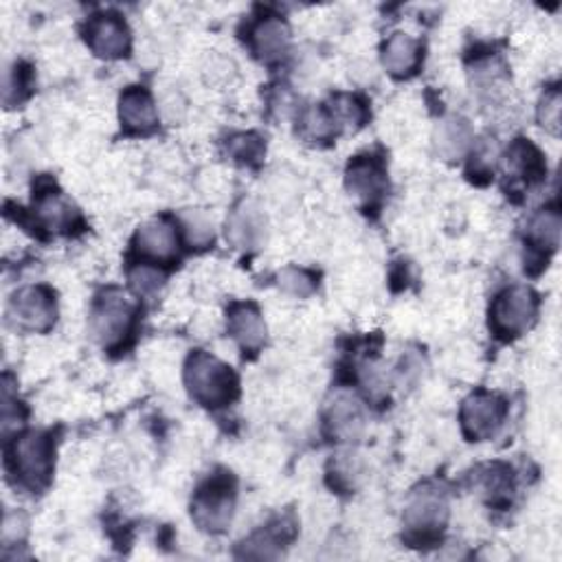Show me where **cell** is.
<instances>
[{"label":"cell","instance_id":"d4e9b609","mask_svg":"<svg viewBox=\"0 0 562 562\" xmlns=\"http://www.w3.org/2000/svg\"><path fill=\"white\" fill-rule=\"evenodd\" d=\"M560 108H562L560 106V90L558 88L545 90V95H542L540 106H538V122L551 135L560 132Z\"/></svg>","mask_w":562,"mask_h":562},{"label":"cell","instance_id":"30bf717a","mask_svg":"<svg viewBox=\"0 0 562 562\" xmlns=\"http://www.w3.org/2000/svg\"><path fill=\"white\" fill-rule=\"evenodd\" d=\"M347 190L367 207L379 205L387 190V167L381 156L365 154L349 161L345 171Z\"/></svg>","mask_w":562,"mask_h":562},{"label":"cell","instance_id":"8992f818","mask_svg":"<svg viewBox=\"0 0 562 562\" xmlns=\"http://www.w3.org/2000/svg\"><path fill=\"white\" fill-rule=\"evenodd\" d=\"M448 521V499L437 486H422L411 493L405 508V525L413 540H429L439 536Z\"/></svg>","mask_w":562,"mask_h":562},{"label":"cell","instance_id":"4fadbf2b","mask_svg":"<svg viewBox=\"0 0 562 562\" xmlns=\"http://www.w3.org/2000/svg\"><path fill=\"white\" fill-rule=\"evenodd\" d=\"M291 29L284 18L261 16L251 29V49L264 62H274L289 51Z\"/></svg>","mask_w":562,"mask_h":562},{"label":"cell","instance_id":"5b68a950","mask_svg":"<svg viewBox=\"0 0 562 562\" xmlns=\"http://www.w3.org/2000/svg\"><path fill=\"white\" fill-rule=\"evenodd\" d=\"M135 317V306L126 302V297L119 291L113 289L98 297L95 308H92L90 328L106 349H117L132 334Z\"/></svg>","mask_w":562,"mask_h":562},{"label":"cell","instance_id":"603a6c76","mask_svg":"<svg viewBox=\"0 0 562 562\" xmlns=\"http://www.w3.org/2000/svg\"><path fill=\"white\" fill-rule=\"evenodd\" d=\"M229 148V154L233 156V161L242 163V165H255L259 163V158L264 156L266 152V145L264 141L255 135V132H240V135H233L227 143Z\"/></svg>","mask_w":562,"mask_h":562},{"label":"cell","instance_id":"3957f363","mask_svg":"<svg viewBox=\"0 0 562 562\" xmlns=\"http://www.w3.org/2000/svg\"><path fill=\"white\" fill-rule=\"evenodd\" d=\"M235 508V482L229 473L216 475L205 482L192 501L194 523L212 534H220L229 527Z\"/></svg>","mask_w":562,"mask_h":562},{"label":"cell","instance_id":"44dd1931","mask_svg":"<svg viewBox=\"0 0 562 562\" xmlns=\"http://www.w3.org/2000/svg\"><path fill=\"white\" fill-rule=\"evenodd\" d=\"M473 141V130H471V124H468L465 119L461 117H450V119H444L437 130H435V145H437V152L452 161V158H459L468 145H471Z\"/></svg>","mask_w":562,"mask_h":562},{"label":"cell","instance_id":"e0dca14e","mask_svg":"<svg viewBox=\"0 0 562 562\" xmlns=\"http://www.w3.org/2000/svg\"><path fill=\"white\" fill-rule=\"evenodd\" d=\"M264 233H266V218L264 214L251 205V203H242L227 222V240L235 246V248H255L264 242Z\"/></svg>","mask_w":562,"mask_h":562},{"label":"cell","instance_id":"6da1fadb","mask_svg":"<svg viewBox=\"0 0 562 562\" xmlns=\"http://www.w3.org/2000/svg\"><path fill=\"white\" fill-rule=\"evenodd\" d=\"M184 385L190 396L207 409L227 407L240 394L235 371L203 349H196L187 358Z\"/></svg>","mask_w":562,"mask_h":562},{"label":"cell","instance_id":"2e32d148","mask_svg":"<svg viewBox=\"0 0 562 562\" xmlns=\"http://www.w3.org/2000/svg\"><path fill=\"white\" fill-rule=\"evenodd\" d=\"M36 205V220L51 231H73L79 225V212L62 196V192H55L53 187H47L44 192L38 194L34 201Z\"/></svg>","mask_w":562,"mask_h":562},{"label":"cell","instance_id":"ffe728a7","mask_svg":"<svg viewBox=\"0 0 562 562\" xmlns=\"http://www.w3.org/2000/svg\"><path fill=\"white\" fill-rule=\"evenodd\" d=\"M560 229H562V218L555 205L542 207L529 218L527 225V242L532 244L534 251L538 253H553L560 244Z\"/></svg>","mask_w":562,"mask_h":562},{"label":"cell","instance_id":"9c48e42d","mask_svg":"<svg viewBox=\"0 0 562 562\" xmlns=\"http://www.w3.org/2000/svg\"><path fill=\"white\" fill-rule=\"evenodd\" d=\"M84 38L92 53L106 60L126 58L132 44L126 21L115 12H102L90 16L84 29Z\"/></svg>","mask_w":562,"mask_h":562},{"label":"cell","instance_id":"d6986e66","mask_svg":"<svg viewBox=\"0 0 562 562\" xmlns=\"http://www.w3.org/2000/svg\"><path fill=\"white\" fill-rule=\"evenodd\" d=\"M330 435L339 442H352L362 431V411L354 396H339L328 409Z\"/></svg>","mask_w":562,"mask_h":562},{"label":"cell","instance_id":"ac0fdd59","mask_svg":"<svg viewBox=\"0 0 562 562\" xmlns=\"http://www.w3.org/2000/svg\"><path fill=\"white\" fill-rule=\"evenodd\" d=\"M293 523L289 519H279L277 523L264 527L261 532H255L248 540L242 542L244 558H279L281 549L289 540H293Z\"/></svg>","mask_w":562,"mask_h":562},{"label":"cell","instance_id":"7402d4cb","mask_svg":"<svg viewBox=\"0 0 562 562\" xmlns=\"http://www.w3.org/2000/svg\"><path fill=\"white\" fill-rule=\"evenodd\" d=\"M508 165L514 169V174H519V178H523L527 184L538 182L545 174V163H542V154L525 139H519L510 152H508Z\"/></svg>","mask_w":562,"mask_h":562},{"label":"cell","instance_id":"7a4b0ae2","mask_svg":"<svg viewBox=\"0 0 562 562\" xmlns=\"http://www.w3.org/2000/svg\"><path fill=\"white\" fill-rule=\"evenodd\" d=\"M53 465L55 444L47 431H29L16 437L8 448L10 473L29 490H40L51 482Z\"/></svg>","mask_w":562,"mask_h":562},{"label":"cell","instance_id":"52a82bcc","mask_svg":"<svg viewBox=\"0 0 562 562\" xmlns=\"http://www.w3.org/2000/svg\"><path fill=\"white\" fill-rule=\"evenodd\" d=\"M508 405L501 396L490 392H475L461 405V431L468 442L493 439L503 426Z\"/></svg>","mask_w":562,"mask_h":562},{"label":"cell","instance_id":"7c38bea8","mask_svg":"<svg viewBox=\"0 0 562 562\" xmlns=\"http://www.w3.org/2000/svg\"><path fill=\"white\" fill-rule=\"evenodd\" d=\"M135 251L152 261H171L178 253V233L174 225L165 218L145 222L135 235Z\"/></svg>","mask_w":562,"mask_h":562},{"label":"cell","instance_id":"8fae6325","mask_svg":"<svg viewBox=\"0 0 562 562\" xmlns=\"http://www.w3.org/2000/svg\"><path fill=\"white\" fill-rule=\"evenodd\" d=\"M158 108L143 86H130L119 100V119L128 135H150L158 126Z\"/></svg>","mask_w":562,"mask_h":562},{"label":"cell","instance_id":"cb8c5ba5","mask_svg":"<svg viewBox=\"0 0 562 562\" xmlns=\"http://www.w3.org/2000/svg\"><path fill=\"white\" fill-rule=\"evenodd\" d=\"M279 286L295 297H308L317 289V277L306 268H286L279 274Z\"/></svg>","mask_w":562,"mask_h":562},{"label":"cell","instance_id":"484cf974","mask_svg":"<svg viewBox=\"0 0 562 562\" xmlns=\"http://www.w3.org/2000/svg\"><path fill=\"white\" fill-rule=\"evenodd\" d=\"M184 231L194 246H207L214 240V225L201 212H190L184 216Z\"/></svg>","mask_w":562,"mask_h":562},{"label":"cell","instance_id":"5bb4252c","mask_svg":"<svg viewBox=\"0 0 562 562\" xmlns=\"http://www.w3.org/2000/svg\"><path fill=\"white\" fill-rule=\"evenodd\" d=\"M424 58V47L420 40L407 34H394L383 44V64L389 75L398 79H407L418 73Z\"/></svg>","mask_w":562,"mask_h":562},{"label":"cell","instance_id":"9a60e30c","mask_svg":"<svg viewBox=\"0 0 562 562\" xmlns=\"http://www.w3.org/2000/svg\"><path fill=\"white\" fill-rule=\"evenodd\" d=\"M229 332L244 352H259L266 343V325L255 304H235L229 310Z\"/></svg>","mask_w":562,"mask_h":562},{"label":"cell","instance_id":"4316f807","mask_svg":"<svg viewBox=\"0 0 562 562\" xmlns=\"http://www.w3.org/2000/svg\"><path fill=\"white\" fill-rule=\"evenodd\" d=\"M130 281L139 295H150L163 284V274L150 264H141L130 272Z\"/></svg>","mask_w":562,"mask_h":562},{"label":"cell","instance_id":"ba28073f","mask_svg":"<svg viewBox=\"0 0 562 562\" xmlns=\"http://www.w3.org/2000/svg\"><path fill=\"white\" fill-rule=\"evenodd\" d=\"M58 302L49 286H27L10 302V321L27 332H49L55 325Z\"/></svg>","mask_w":562,"mask_h":562},{"label":"cell","instance_id":"277c9868","mask_svg":"<svg viewBox=\"0 0 562 562\" xmlns=\"http://www.w3.org/2000/svg\"><path fill=\"white\" fill-rule=\"evenodd\" d=\"M538 312V295L527 286H510L497 295L490 308V330L512 341L521 336L534 323Z\"/></svg>","mask_w":562,"mask_h":562}]
</instances>
